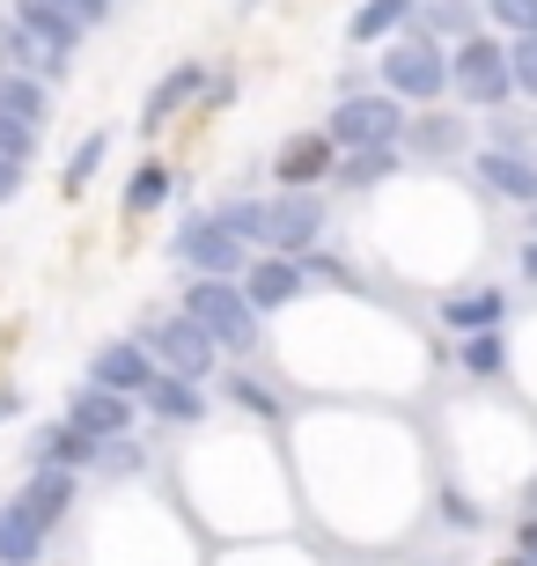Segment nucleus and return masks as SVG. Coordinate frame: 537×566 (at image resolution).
<instances>
[{"mask_svg":"<svg viewBox=\"0 0 537 566\" xmlns=\"http://www.w3.org/2000/svg\"><path fill=\"white\" fill-rule=\"evenodd\" d=\"M185 316L199 324V332L214 338V354H244L250 338H258V310L244 302V287H228V280H192L185 287Z\"/></svg>","mask_w":537,"mask_h":566,"instance_id":"f257e3e1","label":"nucleus"},{"mask_svg":"<svg viewBox=\"0 0 537 566\" xmlns=\"http://www.w3.org/2000/svg\"><path fill=\"white\" fill-rule=\"evenodd\" d=\"M383 82L397 88V96H420V104H427V96H442V88H450V60H442V44L434 38H405V44H391V52H383Z\"/></svg>","mask_w":537,"mask_h":566,"instance_id":"f03ea898","label":"nucleus"},{"mask_svg":"<svg viewBox=\"0 0 537 566\" xmlns=\"http://www.w3.org/2000/svg\"><path fill=\"white\" fill-rule=\"evenodd\" d=\"M450 88L464 96V104H500V96H516L508 52H500L494 38H464V52H456V66H450Z\"/></svg>","mask_w":537,"mask_h":566,"instance_id":"7ed1b4c3","label":"nucleus"},{"mask_svg":"<svg viewBox=\"0 0 537 566\" xmlns=\"http://www.w3.org/2000/svg\"><path fill=\"white\" fill-rule=\"evenodd\" d=\"M177 258H185L192 273L228 280V273H244V265H250V243H244L236 229H221V213H214V221H192V229H177Z\"/></svg>","mask_w":537,"mask_h":566,"instance_id":"20e7f679","label":"nucleus"},{"mask_svg":"<svg viewBox=\"0 0 537 566\" xmlns=\"http://www.w3.org/2000/svg\"><path fill=\"white\" fill-rule=\"evenodd\" d=\"M141 346H147L155 360H163L169 376H192V382H199V376L214 368V338L199 332L192 316H169V324H155V332H147Z\"/></svg>","mask_w":537,"mask_h":566,"instance_id":"39448f33","label":"nucleus"},{"mask_svg":"<svg viewBox=\"0 0 537 566\" xmlns=\"http://www.w3.org/2000/svg\"><path fill=\"white\" fill-rule=\"evenodd\" d=\"M331 140H347V147L397 140V96H347V104L331 111Z\"/></svg>","mask_w":537,"mask_h":566,"instance_id":"423d86ee","label":"nucleus"},{"mask_svg":"<svg viewBox=\"0 0 537 566\" xmlns=\"http://www.w3.org/2000/svg\"><path fill=\"white\" fill-rule=\"evenodd\" d=\"M317 229H324V213H317V199H280V207H258V243L266 251H310Z\"/></svg>","mask_w":537,"mask_h":566,"instance_id":"0eeeda50","label":"nucleus"},{"mask_svg":"<svg viewBox=\"0 0 537 566\" xmlns=\"http://www.w3.org/2000/svg\"><path fill=\"white\" fill-rule=\"evenodd\" d=\"M125 420H133V398H118V390H74V405H66V427H82L89 441H118Z\"/></svg>","mask_w":537,"mask_h":566,"instance_id":"6e6552de","label":"nucleus"},{"mask_svg":"<svg viewBox=\"0 0 537 566\" xmlns=\"http://www.w3.org/2000/svg\"><path fill=\"white\" fill-rule=\"evenodd\" d=\"M16 507H22V515H30L38 530H52V523L66 515V507H74V471H66V463H44L38 479H30V485L16 493Z\"/></svg>","mask_w":537,"mask_h":566,"instance_id":"1a4fd4ad","label":"nucleus"},{"mask_svg":"<svg viewBox=\"0 0 537 566\" xmlns=\"http://www.w3.org/2000/svg\"><path fill=\"white\" fill-rule=\"evenodd\" d=\"M302 265H295V258H258V265H250V280H244V302L250 310H280V302H295V294H302Z\"/></svg>","mask_w":537,"mask_h":566,"instance_id":"9d476101","label":"nucleus"},{"mask_svg":"<svg viewBox=\"0 0 537 566\" xmlns=\"http://www.w3.org/2000/svg\"><path fill=\"white\" fill-rule=\"evenodd\" d=\"M147 376H155V354H147V346H133V338H118V346H104V354H96V382H104V390H118V398H141Z\"/></svg>","mask_w":537,"mask_h":566,"instance_id":"9b49d317","label":"nucleus"},{"mask_svg":"<svg viewBox=\"0 0 537 566\" xmlns=\"http://www.w3.org/2000/svg\"><path fill=\"white\" fill-rule=\"evenodd\" d=\"M272 169H280V185H295V191L317 185V177L331 169V140H324V133H295V140L272 155Z\"/></svg>","mask_w":537,"mask_h":566,"instance_id":"f8f14e48","label":"nucleus"},{"mask_svg":"<svg viewBox=\"0 0 537 566\" xmlns=\"http://www.w3.org/2000/svg\"><path fill=\"white\" fill-rule=\"evenodd\" d=\"M0 60L16 66V74H60V66H66V52L38 44V38H30V30L16 22V15H8V22H0Z\"/></svg>","mask_w":537,"mask_h":566,"instance_id":"ddd939ff","label":"nucleus"},{"mask_svg":"<svg viewBox=\"0 0 537 566\" xmlns=\"http://www.w3.org/2000/svg\"><path fill=\"white\" fill-rule=\"evenodd\" d=\"M478 177H486L494 191H508V199H537V163H530V155L486 147V155H478Z\"/></svg>","mask_w":537,"mask_h":566,"instance_id":"4468645a","label":"nucleus"},{"mask_svg":"<svg viewBox=\"0 0 537 566\" xmlns=\"http://www.w3.org/2000/svg\"><path fill=\"white\" fill-rule=\"evenodd\" d=\"M16 22H22L38 44H52V52H74V44H82V22H66L52 0H16Z\"/></svg>","mask_w":537,"mask_h":566,"instance_id":"2eb2a0df","label":"nucleus"},{"mask_svg":"<svg viewBox=\"0 0 537 566\" xmlns=\"http://www.w3.org/2000/svg\"><path fill=\"white\" fill-rule=\"evenodd\" d=\"M38 552H44V530L8 501L0 507V566H38Z\"/></svg>","mask_w":537,"mask_h":566,"instance_id":"dca6fc26","label":"nucleus"},{"mask_svg":"<svg viewBox=\"0 0 537 566\" xmlns=\"http://www.w3.org/2000/svg\"><path fill=\"white\" fill-rule=\"evenodd\" d=\"M141 398L155 405L163 420H199V412H207V405H199V390H192V376H147Z\"/></svg>","mask_w":537,"mask_h":566,"instance_id":"f3484780","label":"nucleus"},{"mask_svg":"<svg viewBox=\"0 0 537 566\" xmlns=\"http://www.w3.org/2000/svg\"><path fill=\"white\" fill-rule=\"evenodd\" d=\"M442 316H450L456 332H486V324H500V287H472V294H450V302H442Z\"/></svg>","mask_w":537,"mask_h":566,"instance_id":"a211bd4d","label":"nucleus"},{"mask_svg":"<svg viewBox=\"0 0 537 566\" xmlns=\"http://www.w3.org/2000/svg\"><path fill=\"white\" fill-rule=\"evenodd\" d=\"M199 88H207V74H199V66H177V74H169V82L155 88V96H147V126H163L169 111H177V104H192Z\"/></svg>","mask_w":537,"mask_h":566,"instance_id":"6ab92c4d","label":"nucleus"},{"mask_svg":"<svg viewBox=\"0 0 537 566\" xmlns=\"http://www.w3.org/2000/svg\"><path fill=\"white\" fill-rule=\"evenodd\" d=\"M405 15H413V0H369V8H361V15L347 22V38H353V44H369V38H391V30H397Z\"/></svg>","mask_w":537,"mask_h":566,"instance_id":"aec40b11","label":"nucleus"},{"mask_svg":"<svg viewBox=\"0 0 537 566\" xmlns=\"http://www.w3.org/2000/svg\"><path fill=\"white\" fill-rule=\"evenodd\" d=\"M89 457H96V441H89L82 434V427H44V434H38V463H89Z\"/></svg>","mask_w":537,"mask_h":566,"instance_id":"412c9836","label":"nucleus"},{"mask_svg":"<svg viewBox=\"0 0 537 566\" xmlns=\"http://www.w3.org/2000/svg\"><path fill=\"white\" fill-rule=\"evenodd\" d=\"M0 111H16V118L44 126V82H38V74H0Z\"/></svg>","mask_w":537,"mask_h":566,"instance_id":"4be33fe9","label":"nucleus"},{"mask_svg":"<svg viewBox=\"0 0 537 566\" xmlns=\"http://www.w3.org/2000/svg\"><path fill=\"white\" fill-rule=\"evenodd\" d=\"M30 155H38V126H30V118H16V111H0V163H30Z\"/></svg>","mask_w":537,"mask_h":566,"instance_id":"5701e85b","label":"nucleus"},{"mask_svg":"<svg viewBox=\"0 0 537 566\" xmlns=\"http://www.w3.org/2000/svg\"><path fill=\"white\" fill-rule=\"evenodd\" d=\"M500 360H508V346H500L494 324H486V332H464V368H472V376H494Z\"/></svg>","mask_w":537,"mask_h":566,"instance_id":"b1692460","label":"nucleus"},{"mask_svg":"<svg viewBox=\"0 0 537 566\" xmlns=\"http://www.w3.org/2000/svg\"><path fill=\"white\" fill-rule=\"evenodd\" d=\"M391 169H397L391 140H383V147H353V163H347V185H383Z\"/></svg>","mask_w":537,"mask_h":566,"instance_id":"393cba45","label":"nucleus"},{"mask_svg":"<svg viewBox=\"0 0 537 566\" xmlns=\"http://www.w3.org/2000/svg\"><path fill=\"white\" fill-rule=\"evenodd\" d=\"M163 191H169V177L155 163L133 169V185H125V213H155V207H163Z\"/></svg>","mask_w":537,"mask_h":566,"instance_id":"a878e982","label":"nucleus"},{"mask_svg":"<svg viewBox=\"0 0 537 566\" xmlns=\"http://www.w3.org/2000/svg\"><path fill=\"white\" fill-rule=\"evenodd\" d=\"M486 15L500 30H516V38H537V0H486Z\"/></svg>","mask_w":537,"mask_h":566,"instance_id":"bb28decb","label":"nucleus"},{"mask_svg":"<svg viewBox=\"0 0 537 566\" xmlns=\"http://www.w3.org/2000/svg\"><path fill=\"white\" fill-rule=\"evenodd\" d=\"M228 398L244 405V412H258V420H272V412H280V398H272L258 376H236V382H228Z\"/></svg>","mask_w":537,"mask_h":566,"instance_id":"cd10ccee","label":"nucleus"},{"mask_svg":"<svg viewBox=\"0 0 537 566\" xmlns=\"http://www.w3.org/2000/svg\"><path fill=\"white\" fill-rule=\"evenodd\" d=\"M456 140H464V133H456V118H420V126H413V147H420V155H442V147H456Z\"/></svg>","mask_w":537,"mask_h":566,"instance_id":"c85d7f7f","label":"nucleus"},{"mask_svg":"<svg viewBox=\"0 0 537 566\" xmlns=\"http://www.w3.org/2000/svg\"><path fill=\"white\" fill-rule=\"evenodd\" d=\"M508 82H516L523 96H537V38H516V52H508Z\"/></svg>","mask_w":537,"mask_h":566,"instance_id":"c756f323","label":"nucleus"},{"mask_svg":"<svg viewBox=\"0 0 537 566\" xmlns=\"http://www.w3.org/2000/svg\"><path fill=\"white\" fill-rule=\"evenodd\" d=\"M96 163H104V140H82V155L66 163V191H82L89 177H96Z\"/></svg>","mask_w":537,"mask_h":566,"instance_id":"7c9ffc66","label":"nucleus"},{"mask_svg":"<svg viewBox=\"0 0 537 566\" xmlns=\"http://www.w3.org/2000/svg\"><path fill=\"white\" fill-rule=\"evenodd\" d=\"M52 8H60L66 22H82V30H89V22H104V15H111V0H52Z\"/></svg>","mask_w":537,"mask_h":566,"instance_id":"2f4dec72","label":"nucleus"},{"mask_svg":"<svg viewBox=\"0 0 537 566\" xmlns=\"http://www.w3.org/2000/svg\"><path fill=\"white\" fill-rule=\"evenodd\" d=\"M456 22H464V0H442V8L420 22V38H434V30H456Z\"/></svg>","mask_w":537,"mask_h":566,"instance_id":"473e14b6","label":"nucleus"},{"mask_svg":"<svg viewBox=\"0 0 537 566\" xmlns=\"http://www.w3.org/2000/svg\"><path fill=\"white\" fill-rule=\"evenodd\" d=\"M523 566H537V515L523 523Z\"/></svg>","mask_w":537,"mask_h":566,"instance_id":"72a5a7b5","label":"nucleus"},{"mask_svg":"<svg viewBox=\"0 0 537 566\" xmlns=\"http://www.w3.org/2000/svg\"><path fill=\"white\" fill-rule=\"evenodd\" d=\"M16 185H22V169H16V163H0V199H8Z\"/></svg>","mask_w":537,"mask_h":566,"instance_id":"f704fd0d","label":"nucleus"},{"mask_svg":"<svg viewBox=\"0 0 537 566\" xmlns=\"http://www.w3.org/2000/svg\"><path fill=\"white\" fill-rule=\"evenodd\" d=\"M523 273H530V280H537V243H530V251H523Z\"/></svg>","mask_w":537,"mask_h":566,"instance_id":"c9c22d12","label":"nucleus"},{"mask_svg":"<svg viewBox=\"0 0 537 566\" xmlns=\"http://www.w3.org/2000/svg\"><path fill=\"white\" fill-rule=\"evenodd\" d=\"M8 412H16V390H0V420H8Z\"/></svg>","mask_w":537,"mask_h":566,"instance_id":"e433bc0d","label":"nucleus"},{"mask_svg":"<svg viewBox=\"0 0 537 566\" xmlns=\"http://www.w3.org/2000/svg\"><path fill=\"white\" fill-rule=\"evenodd\" d=\"M500 566H523V559H500Z\"/></svg>","mask_w":537,"mask_h":566,"instance_id":"4c0bfd02","label":"nucleus"}]
</instances>
